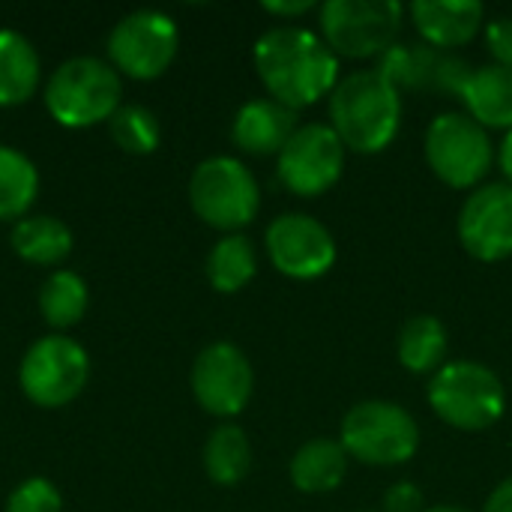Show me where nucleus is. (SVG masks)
Returning a JSON list of instances; mask_svg holds the SVG:
<instances>
[{
  "instance_id": "f257e3e1",
  "label": "nucleus",
  "mask_w": 512,
  "mask_h": 512,
  "mask_svg": "<svg viewBox=\"0 0 512 512\" xmlns=\"http://www.w3.org/2000/svg\"><path fill=\"white\" fill-rule=\"evenodd\" d=\"M252 60L270 99L291 111L315 105L339 84V57L306 27H273L261 33Z\"/></svg>"
},
{
  "instance_id": "f03ea898",
  "label": "nucleus",
  "mask_w": 512,
  "mask_h": 512,
  "mask_svg": "<svg viewBox=\"0 0 512 512\" xmlns=\"http://www.w3.org/2000/svg\"><path fill=\"white\" fill-rule=\"evenodd\" d=\"M330 126L345 150L372 156L387 150L402 126V96L378 69H357L330 93Z\"/></svg>"
},
{
  "instance_id": "7ed1b4c3",
  "label": "nucleus",
  "mask_w": 512,
  "mask_h": 512,
  "mask_svg": "<svg viewBox=\"0 0 512 512\" xmlns=\"http://www.w3.org/2000/svg\"><path fill=\"white\" fill-rule=\"evenodd\" d=\"M120 96V72L90 54L63 60L45 81V108L66 129L108 123L120 108Z\"/></svg>"
},
{
  "instance_id": "20e7f679",
  "label": "nucleus",
  "mask_w": 512,
  "mask_h": 512,
  "mask_svg": "<svg viewBox=\"0 0 512 512\" xmlns=\"http://www.w3.org/2000/svg\"><path fill=\"white\" fill-rule=\"evenodd\" d=\"M429 405L432 411L453 429L483 432L504 417L507 390L501 378L474 360L444 363L429 381Z\"/></svg>"
},
{
  "instance_id": "39448f33",
  "label": "nucleus",
  "mask_w": 512,
  "mask_h": 512,
  "mask_svg": "<svg viewBox=\"0 0 512 512\" xmlns=\"http://www.w3.org/2000/svg\"><path fill=\"white\" fill-rule=\"evenodd\" d=\"M339 444L345 447L348 459L372 468H393L417 456L420 426L408 408L387 399H369L357 402L342 417Z\"/></svg>"
},
{
  "instance_id": "423d86ee",
  "label": "nucleus",
  "mask_w": 512,
  "mask_h": 512,
  "mask_svg": "<svg viewBox=\"0 0 512 512\" xmlns=\"http://www.w3.org/2000/svg\"><path fill=\"white\" fill-rule=\"evenodd\" d=\"M189 204L204 225L234 234L258 216L261 189L240 159L210 156L189 177Z\"/></svg>"
},
{
  "instance_id": "0eeeda50",
  "label": "nucleus",
  "mask_w": 512,
  "mask_h": 512,
  "mask_svg": "<svg viewBox=\"0 0 512 512\" xmlns=\"http://www.w3.org/2000/svg\"><path fill=\"white\" fill-rule=\"evenodd\" d=\"M405 6L396 0H327L321 6V39L336 57H381L399 42Z\"/></svg>"
},
{
  "instance_id": "6e6552de",
  "label": "nucleus",
  "mask_w": 512,
  "mask_h": 512,
  "mask_svg": "<svg viewBox=\"0 0 512 512\" xmlns=\"http://www.w3.org/2000/svg\"><path fill=\"white\" fill-rule=\"evenodd\" d=\"M495 159L489 132L468 114H438L426 129V162L450 189H477Z\"/></svg>"
},
{
  "instance_id": "1a4fd4ad",
  "label": "nucleus",
  "mask_w": 512,
  "mask_h": 512,
  "mask_svg": "<svg viewBox=\"0 0 512 512\" xmlns=\"http://www.w3.org/2000/svg\"><path fill=\"white\" fill-rule=\"evenodd\" d=\"M87 378H90L87 351L75 339L60 333L36 339L18 366L21 393L33 405L48 411L78 399L81 390L87 387Z\"/></svg>"
},
{
  "instance_id": "9d476101",
  "label": "nucleus",
  "mask_w": 512,
  "mask_h": 512,
  "mask_svg": "<svg viewBox=\"0 0 512 512\" xmlns=\"http://www.w3.org/2000/svg\"><path fill=\"white\" fill-rule=\"evenodd\" d=\"M177 48V24L159 9H135L108 33V63L135 81H153L165 75L177 57Z\"/></svg>"
},
{
  "instance_id": "9b49d317",
  "label": "nucleus",
  "mask_w": 512,
  "mask_h": 512,
  "mask_svg": "<svg viewBox=\"0 0 512 512\" xmlns=\"http://www.w3.org/2000/svg\"><path fill=\"white\" fill-rule=\"evenodd\" d=\"M342 171H345V144L339 141L330 123L297 126V132L276 156L279 183L300 198L324 195L339 183Z\"/></svg>"
},
{
  "instance_id": "f8f14e48",
  "label": "nucleus",
  "mask_w": 512,
  "mask_h": 512,
  "mask_svg": "<svg viewBox=\"0 0 512 512\" xmlns=\"http://www.w3.org/2000/svg\"><path fill=\"white\" fill-rule=\"evenodd\" d=\"M267 255L273 267L297 282H312L330 273L336 264V240L315 216L282 213L267 225L264 234Z\"/></svg>"
},
{
  "instance_id": "ddd939ff",
  "label": "nucleus",
  "mask_w": 512,
  "mask_h": 512,
  "mask_svg": "<svg viewBox=\"0 0 512 512\" xmlns=\"http://www.w3.org/2000/svg\"><path fill=\"white\" fill-rule=\"evenodd\" d=\"M192 396L213 417H237L255 390V372L249 357L231 342L207 345L192 363Z\"/></svg>"
},
{
  "instance_id": "4468645a",
  "label": "nucleus",
  "mask_w": 512,
  "mask_h": 512,
  "mask_svg": "<svg viewBox=\"0 0 512 512\" xmlns=\"http://www.w3.org/2000/svg\"><path fill=\"white\" fill-rule=\"evenodd\" d=\"M396 90L450 93L462 96L474 66L429 42H396L378 57L375 66Z\"/></svg>"
},
{
  "instance_id": "2eb2a0df",
  "label": "nucleus",
  "mask_w": 512,
  "mask_h": 512,
  "mask_svg": "<svg viewBox=\"0 0 512 512\" xmlns=\"http://www.w3.org/2000/svg\"><path fill=\"white\" fill-rule=\"evenodd\" d=\"M459 243L462 249L483 261L498 264L512 255V186L483 183L477 186L459 210Z\"/></svg>"
},
{
  "instance_id": "dca6fc26",
  "label": "nucleus",
  "mask_w": 512,
  "mask_h": 512,
  "mask_svg": "<svg viewBox=\"0 0 512 512\" xmlns=\"http://www.w3.org/2000/svg\"><path fill=\"white\" fill-rule=\"evenodd\" d=\"M297 132V111L276 99H249L234 114L231 138L249 156H279L288 138Z\"/></svg>"
},
{
  "instance_id": "f3484780",
  "label": "nucleus",
  "mask_w": 512,
  "mask_h": 512,
  "mask_svg": "<svg viewBox=\"0 0 512 512\" xmlns=\"http://www.w3.org/2000/svg\"><path fill=\"white\" fill-rule=\"evenodd\" d=\"M408 12L423 42L441 51L471 42L486 18V9L477 0H417Z\"/></svg>"
},
{
  "instance_id": "a211bd4d",
  "label": "nucleus",
  "mask_w": 512,
  "mask_h": 512,
  "mask_svg": "<svg viewBox=\"0 0 512 512\" xmlns=\"http://www.w3.org/2000/svg\"><path fill=\"white\" fill-rule=\"evenodd\" d=\"M486 132L489 129H512V69L498 63L477 66L459 96Z\"/></svg>"
},
{
  "instance_id": "6ab92c4d",
  "label": "nucleus",
  "mask_w": 512,
  "mask_h": 512,
  "mask_svg": "<svg viewBox=\"0 0 512 512\" xmlns=\"http://www.w3.org/2000/svg\"><path fill=\"white\" fill-rule=\"evenodd\" d=\"M42 84V60L18 30H0V108L24 105Z\"/></svg>"
},
{
  "instance_id": "aec40b11",
  "label": "nucleus",
  "mask_w": 512,
  "mask_h": 512,
  "mask_svg": "<svg viewBox=\"0 0 512 512\" xmlns=\"http://www.w3.org/2000/svg\"><path fill=\"white\" fill-rule=\"evenodd\" d=\"M9 243H12V252L33 264V267H54V264H63L75 246V237H72V228L57 219V216H48V213H39V216H24L12 225V234H9Z\"/></svg>"
},
{
  "instance_id": "412c9836",
  "label": "nucleus",
  "mask_w": 512,
  "mask_h": 512,
  "mask_svg": "<svg viewBox=\"0 0 512 512\" xmlns=\"http://www.w3.org/2000/svg\"><path fill=\"white\" fill-rule=\"evenodd\" d=\"M291 483L303 495H327L342 486L348 474V453L339 441L315 438L306 441L288 465Z\"/></svg>"
},
{
  "instance_id": "4be33fe9",
  "label": "nucleus",
  "mask_w": 512,
  "mask_h": 512,
  "mask_svg": "<svg viewBox=\"0 0 512 512\" xmlns=\"http://www.w3.org/2000/svg\"><path fill=\"white\" fill-rule=\"evenodd\" d=\"M396 357L414 375L438 372L447 357V327L435 315L408 318L396 339Z\"/></svg>"
},
{
  "instance_id": "5701e85b",
  "label": "nucleus",
  "mask_w": 512,
  "mask_h": 512,
  "mask_svg": "<svg viewBox=\"0 0 512 512\" xmlns=\"http://www.w3.org/2000/svg\"><path fill=\"white\" fill-rule=\"evenodd\" d=\"M204 471L216 486H237L252 468V444L234 423H222L210 432L201 453Z\"/></svg>"
},
{
  "instance_id": "b1692460",
  "label": "nucleus",
  "mask_w": 512,
  "mask_h": 512,
  "mask_svg": "<svg viewBox=\"0 0 512 512\" xmlns=\"http://www.w3.org/2000/svg\"><path fill=\"white\" fill-rule=\"evenodd\" d=\"M207 282L219 294H237L243 291L258 270V255L249 237L243 234H225L216 240V246L207 255Z\"/></svg>"
},
{
  "instance_id": "393cba45",
  "label": "nucleus",
  "mask_w": 512,
  "mask_h": 512,
  "mask_svg": "<svg viewBox=\"0 0 512 512\" xmlns=\"http://www.w3.org/2000/svg\"><path fill=\"white\" fill-rule=\"evenodd\" d=\"M90 306L87 282L72 270H54L39 288V315L51 330L75 327Z\"/></svg>"
},
{
  "instance_id": "a878e982",
  "label": "nucleus",
  "mask_w": 512,
  "mask_h": 512,
  "mask_svg": "<svg viewBox=\"0 0 512 512\" xmlns=\"http://www.w3.org/2000/svg\"><path fill=\"white\" fill-rule=\"evenodd\" d=\"M39 195V171L21 150L0 144V222L27 216Z\"/></svg>"
},
{
  "instance_id": "bb28decb",
  "label": "nucleus",
  "mask_w": 512,
  "mask_h": 512,
  "mask_svg": "<svg viewBox=\"0 0 512 512\" xmlns=\"http://www.w3.org/2000/svg\"><path fill=\"white\" fill-rule=\"evenodd\" d=\"M108 132L114 144L132 156H147L162 141V123L147 105H120L108 120Z\"/></svg>"
},
{
  "instance_id": "cd10ccee",
  "label": "nucleus",
  "mask_w": 512,
  "mask_h": 512,
  "mask_svg": "<svg viewBox=\"0 0 512 512\" xmlns=\"http://www.w3.org/2000/svg\"><path fill=\"white\" fill-rule=\"evenodd\" d=\"M6 512H63V498L51 480L30 477L12 489L6 498Z\"/></svg>"
},
{
  "instance_id": "c85d7f7f",
  "label": "nucleus",
  "mask_w": 512,
  "mask_h": 512,
  "mask_svg": "<svg viewBox=\"0 0 512 512\" xmlns=\"http://www.w3.org/2000/svg\"><path fill=\"white\" fill-rule=\"evenodd\" d=\"M486 45L495 57L498 66L512 69V18L510 15H501V18H492L486 24Z\"/></svg>"
},
{
  "instance_id": "c756f323",
  "label": "nucleus",
  "mask_w": 512,
  "mask_h": 512,
  "mask_svg": "<svg viewBox=\"0 0 512 512\" xmlns=\"http://www.w3.org/2000/svg\"><path fill=\"white\" fill-rule=\"evenodd\" d=\"M384 512H426L423 492L414 483H396L384 492Z\"/></svg>"
},
{
  "instance_id": "7c9ffc66",
  "label": "nucleus",
  "mask_w": 512,
  "mask_h": 512,
  "mask_svg": "<svg viewBox=\"0 0 512 512\" xmlns=\"http://www.w3.org/2000/svg\"><path fill=\"white\" fill-rule=\"evenodd\" d=\"M261 6H264V12H270V15L291 18V15H303V12L315 9V0H264Z\"/></svg>"
},
{
  "instance_id": "2f4dec72",
  "label": "nucleus",
  "mask_w": 512,
  "mask_h": 512,
  "mask_svg": "<svg viewBox=\"0 0 512 512\" xmlns=\"http://www.w3.org/2000/svg\"><path fill=\"white\" fill-rule=\"evenodd\" d=\"M483 512H512V477L501 480V483L492 489V495L486 498Z\"/></svg>"
},
{
  "instance_id": "473e14b6",
  "label": "nucleus",
  "mask_w": 512,
  "mask_h": 512,
  "mask_svg": "<svg viewBox=\"0 0 512 512\" xmlns=\"http://www.w3.org/2000/svg\"><path fill=\"white\" fill-rule=\"evenodd\" d=\"M498 162H501V171L507 177V183L512 186V129L504 135L501 141V150H498Z\"/></svg>"
},
{
  "instance_id": "72a5a7b5",
  "label": "nucleus",
  "mask_w": 512,
  "mask_h": 512,
  "mask_svg": "<svg viewBox=\"0 0 512 512\" xmlns=\"http://www.w3.org/2000/svg\"><path fill=\"white\" fill-rule=\"evenodd\" d=\"M426 512H465V510H459V507H432V510H426Z\"/></svg>"
}]
</instances>
